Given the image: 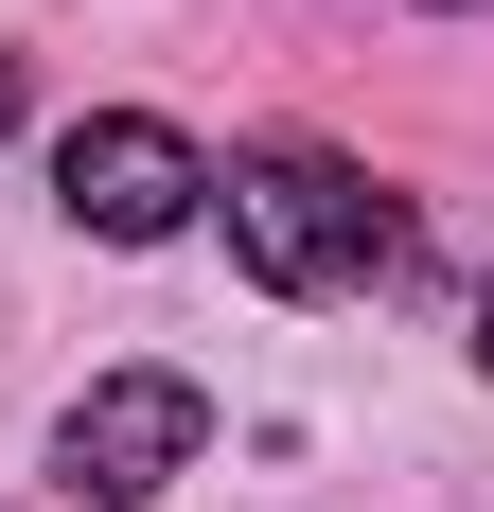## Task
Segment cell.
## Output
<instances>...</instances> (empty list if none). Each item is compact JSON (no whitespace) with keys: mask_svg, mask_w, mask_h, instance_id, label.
<instances>
[{"mask_svg":"<svg viewBox=\"0 0 494 512\" xmlns=\"http://www.w3.org/2000/svg\"><path fill=\"white\" fill-rule=\"evenodd\" d=\"M212 195H230V265L265 283V301H353V283H406V212L371 195L336 142H247Z\"/></svg>","mask_w":494,"mask_h":512,"instance_id":"cell-1","label":"cell"},{"mask_svg":"<svg viewBox=\"0 0 494 512\" xmlns=\"http://www.w3.org/2000/svg\"><path fill=\"white\" fill-rule=\"evenodd\" d=\"M53 212L89 230V248H177L212 212V159L159 124V106H106V124H71L53 142Z\"/></svg>","mask_w":494,"mask_h":512,"instance_id":"cell-2","label":"cell"},{"mask_svg":"<svg viewBox=\"0 0 494 512\" xmlns=\"http://www.w3.org/2000/svg\"><path fill=\"white\" fill-rule=\"evenodd\" d=\"M195 442H212V389H195V371H89V389L53 407V477L106 495V512H142L159 477H195Z\"/></svg>","mask_w":494,"mask_h":512,"instance_id":"cell-3","label":"cell"},{"mask_svg":"<svg viewBox=\"0 0 494 512\" xmlns=\"http://www.w3.org/2000/svg\"><path fill=\"white\" fill-rule=\"evenodd\" d=\"M0 124H18V53H0Z\"/></svg>","mask_w":494,"mask_h":512,"instance_id":"cell-4","label":"cell"},{"mask_svg":"<svg viewBox=\"0 0 494 512\" xmlns=\"http://www.w3.org/2000/svg\"><path fill=\"white\" fill-rule=\"evenodd\" d=\"M477 371H494V301H477Z\"/></svg>","mask_w":494,"mask_h":512,"instance_id":"cell-5","label":"cell"}]
</instances>
